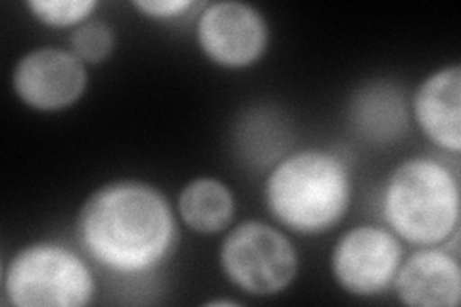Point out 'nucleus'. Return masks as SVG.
<instances>
[{"mask_svg":"<svg viewBox=\"0 0 461 307\" xmlns=\"http://www.w3.org/2000/svg\"><path fill=\"white\" fill-rule=\"evenodd\" d=\"M77 239L98 267L120 276L160 269L179 244V225L160 188L122 179L106 183L83 202Z\"/></svg>","mask_w":461,"mask_h":307,"instance_id":"obj_1","label":"nucleus"},{"mask_svg":"<svg viewBox=\"0 0 461 307\" xmlns=\"http://www.w3.org/2000/svg\"><path fill=\"white\" fill-rule=\"evenodd\" d=\"M264 200L281 227L304 237L323 235L350 210V167L335 152L298 150L269 171Z\"/></svg>","mask_w":461,"mask_h":307,"instance_id":"obj_2","label":"nucleus"},{"mask_svg":"<svg viewBox=\"0 0 461 307\" xmlns=\"http://www.w3.org/2000/svg\"><path fill=\"white\" fill-rule=\"evenodd\" d=\"M457 173L438 158L415 156L398 164L383 186L386 227L413 246H440L459 227Z\"/></svg>","mask_w":461,"mask_h":307,"instance_id":"obj_3","label":"nucleus"},{"mask_svg":"<svg viewBox=\"0 0 461 307\" xmlns=\"http://www.w3.org/2000/svg\"><path fill=\"white\" fill-rule=\"evenodd\" d=\"M5 296L16 307H83L96 283L86 261L58 242H33L5 269Z\"/></svg>","mask_w":461,"mask_h":307,"instance_id":"obj_4","label":"nucleus"},{"mask_svg":"<svg viewBox=\"0 0 461 307\" xmlns=\"http://www.w3.org/2000/svg\"><path fill=\"white\" fill-rule=\"evenodd\" d=\"M298 266L293 240L258 219L230 229L220 248V267L227 281L258 298L281 294L294 283Z\"/></svg>","mask_w":461,"mask_h":307,"instance_id":"obj_5","label":"nucleus"},{"mask_svg":"<svg viewBox=\"0 0 461 307\" xmlns=\"http://www.w3.org/2000/svg\"><path fill=\"white\" fill-rule=\"evenodd\" d=\"M402 259V240L391 229L357 225L337 240L330 252V273L348 294L375 298L393 288Z\"/></svg>","mask_w":461,"mask_h":307,"instance_id":"obj_6","label":"nucleus"},{"mask_svg":"<svg viewBox=\"0 0 461 307\" xmlns=\"http://www.w3.org/2000/svg\"><path fill=\"white\" fill-rule=\"evenodd\" d=\"M196 42L215 66L244 69L262 60L267 52L269 25L264 14L252 5L223 0L200 12Z\"/></svg>","mask_w":461,"mask_h":307,"instance_id":"obj_7","label":"nucleus"},{"mask_svg":"<svg viewBox=\"0 0 461 307\" xmlns=\"http://www.w3.org/2000/svg\"><path fill=\"white\" fill-rule=\"evenodd\" d=\"M89 85L86 64L77 54L41 47L23 54L12 73V89L27 108L42 113L68 110Z\"/></svg>","mask_w":461,"mask_h":307,"instance_id":"obj_8","label":"nucleus"},{"mask_svg":"<svg viewBox=\"0 0 461 307\" xmlns=\"http://www.w3.org/2000/svg\"><path fill=\"white\" fill-rule=\"evenodd\" d=\"M393 288L402 303L413 307H457L461 267L448 250L425 246L402 259Z\"/></svg>","mask_w":461,"mask_h":307,"instance_id":"obj_9","label":"nucleus"},{"mask_svg":"<svg viewBox=\"0 0 461 307\" xmlns=\"http://www.w3.org/2000/svg\"><path fill=\"white\" fill-rule=\"evenodd\" d=\"M413 115L421 133L440 149L461 152V68L444 66L427 76L413 95Z\"/></svg>","mask_w":461,"mask_h":307,"instance_id":"obj_10","label":"nucleus"},{"mask_svg":"<svg viewBox=\"0 0 461 307\" xmlns=\"http://www.w3.org/2000/svg\"><path fill=\"white\" fill-rule=\"evenodd\" d=\"M181 221L198 235H218L235 219L237 200L233 190L213 177H198L186 183L177 198Z\"/></svg>","mask_w":461,"mask_h":307,"instance_id":"obj_11","label":"nucleus"},{"mask_svg":"<svg viewBox=\"0 0 461 307\" xmlns=\"http://www.w3.org/2000/svg\"><path fill=\"white\" fill-rule=\"evenodd\" d=\"M352 123L357 133L373 142H391L408 127L406 102L388 83H371L352 98Z\"/></svg>","mask_w":461,"mask_h":307,"instance_id":"obj_12","label":"nucleus"},{"mask_svg":"<svg viewBox=\"0 0 461 307\" xmlns=\"http://www.w3.org/2000/svg\"><path fill=\"white\" fill-rule=\"evenodd\" d=\"M69 47L85 64L98 66L112 56L115 49V32L106 20L93 16L71 32Z\"/></svg>","mask_w":461,"mask_h":307,"instance_id":"obj_13","label":"nucleus"},{"mask_svg":"<svg viewBox=\"0 0 461 307\" xmlns=\"http://www.w3.org/2000/svg\"><path fill=\"white\" fill-rule=\"evenodd\" d=\"M25 8L32 16L49 27H77L93 18L96 0H29Z\"/></svg>","mask_w":461,"mask_h":307,"instance_id":"obj_14","label":"nucleus"},{"mask_svg":"<svg viewBox=\"0 0 461 307\" xmlns=\"http://www.w3.org/2000/svg\"><path fill=\"white\" fill-rule=\"evenodd\" d=\"M196 3L193 0H137L133 8L152 20H176L185 16L186 12L193 10Z\"/></svg>","mask_w":461,"mask_h":307,"instance_id":"obj_15","label":"nucleus"},{"mask_svg":"<svg viewBox=\"0 0 461 307\" xmlns=\"http://www.w3.org/2000/svg\"><path fill=\"white\" fill-rule=\"evenodd\" d=\"M206 305H237L235 300H212Z\"/></svg>","mask_w":461,"mask_h":307,"instance_id":"obj_16","label":"nucleus"}]
</instances>
